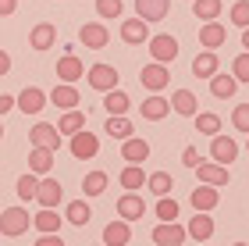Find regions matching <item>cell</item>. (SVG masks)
I'll use <instances>...</instances> for the list:
<instances>
[{
    "label": "cell",
    "instance_id": "54",
    "mask_svg": "<svg viewBox=\"0 0 249 246\" xmlns=\"http://www.w3.org/2000/svg\"><path fill=\"white\" fill-rule=\"evenodd\" d=\"M199 246H207V243H199Z\"/></svg>",
    "mask_w": 249,
    "mask_h": 246
},
{
    "label": "cell",
    "instance_id": "36",
    "mask_svg": "<svg viewBox=\"0 0 249 246\" xmlns=\"http://www.w3.org/2000/svg\"><path fill=\"white\" fill-rule=\"evenodd\" d=\"M118 178H121V186L128 189V193H135L139 186H146V171H142L139 164H128V168H124V171H121Z\"/></svg>",
    "mask_w": 249,
    "mask_h": 246
},
{
    "label": "cell",
    "instance_id": "28",
    "mask_svg": "<svg viewBox=\"0 0 249 246\" xmlns=\"http://www.w3.org/2000/svg\"><path fill=\"white\" fill-rule=\"evenodd\" d=\"M146 189H150L153 196H167V193L175 189L171 171H153V175H146Z\"/></svg>",
    "mask_w": 249,
    "mask_h": 246
},
{
    "label": "cell",
    "instance_id": "14",
    "mask_svg": "<svg viewBox=\"0 0 249 246\" xmlns=\"http://www.w3.org/2000/svg\"><path fill=\"white\" fill-rule=\"evenodd\" d=\"M36 200H39L43 207H57L61 200H64V189H61V182H57V178H50V175H47V178H39Z\"/></svg>",
    "mask_w": 249,
    "mask_h": 246
},
{
    "label": "cell",
    "instance_id": "45",
    "mask_svg": "<svg viewBox=\"0 0 249 246\" xmlns=\"http://www.w3.org/2000/svg\"><path fill=\"white\" fill-rule=\"evenodd\" d=\"M199 161H203V157H199V153L192 150V147H189V150L182 153V164H185V168H199Z\"/></svg>",
    "mask_w": 249,
    "mask_h": 246
},
{
    "label": "cell",
    "instance_id": "26",
    "mask_svg": "<svg viewBox=\"0 0 249 246\" xmlns=\"http://www.w3.org/2000/svg\"><path fill=\"white\" fill-rule=\"evenodd\" d=\"M57 75H61V82H78V79L86 75V64L68 54V57H61V61H57Z\"/></svg>",
    "mask_w": 249,
    "mask_h": 246
},
{
    "label": "cell",
    "instance_id": "39",
    "mask_svg": "<svg viewBox=\"0 0 249 246\" xmlns=\"http://www.w3.org/2000/svg\"><path fill=\"white\" fill-rule=\"evenodd\" d=\"M36 189H39V175H21L18 182H15V193H18V200H36Z\"/></svg>",
    "mask_w": 249,
    "mask_h": 246
},
{
    "label": "cell",
    "instance_id": "25",
    "mask_svg": "<svg viewBox=\"0 0 249 246\" xmlns=\"http://www.w3.org/2000/svg\"><path fill=\"white\" fill-rule=\"evenodd\" d=\"M189 236L196 239V243H207V239L213 236V221H210L207 210H196V218L189 221Z\"/></svg>",
    "mask_w": 249,
    "mask_h": 246
},
{
    "label": "cell",
    "instance_id": "5",
    "mask_svg": "<svg viewBox=\"0 0 249 246\" xmlns=\"http://www.w3.org/2000/svg\"><path fill=\"white\" fill-rule=\"evenodd\" d=\"M189 239V228H178V221H160L153 228V243L157 246H182Z\"/></svg>",
    "mask_w": 249,
    "mask_h": 246
},
{
    "label": "cell",
    "instance_id": "38",
    "mask_svg": "<svg viewBox=\"0 0 249 246\" xmlns=\"http://www.w3.org/2000/svg\"><path fill=\"white\" fill-rule=\"evenodd\" d=\"M107 136L128 139V136H132V121L124 118V114H110V118H107Z\"/></svg>",
    "mask_w": 249,
    "mask_h": 246
},
{
    "label": "cell",
    "instance_id": "11",
    "mask_svg": "<svg viewBox=\"0 0 249 246\" xmlns=\"http://www.w3.org/2000/svg\"><path fill=\"white\" fill-rule=\"evenodd\" d=\"M217 72H221V57L213 50H203L199 57H192V75L196 79H213Z\"/></svg>",
    "mask_w": 249,
    "mask_h": 246
},
{
    "label": "cell",
    "instance_id": "37",
    "mask_svg": "<svg viewBox=\"0 0 249 246\" xmlns=\"http://www.w3.org/2000/svg\"><path fill=\"white\" fill-rule=\"evenodd\" d=\"M192 121H196V132H203V136H217L221 132V118L217 114H207V111H196V114H192Z\"/></svg>",
    "mask_w": 249,
    "mask_h": 246
},
{
    "label": "cell",
    "instance_id": "24",
    "mask_svg": "<svg viewBox=\"0 0 249 246\" xmlns=\"http://www.w3.org/2000/svg\"><path fill=\"white\" fill-rule=\"evenodd\" d=\"M64 218H68V225H75V228L89 225V218H93V210H89V200H71V204L64 207Z\"/></svg>",
    "mask_w": 249,
    "mask_h": 246
},
{
    "label": "cell",
    "instance_id": "47",
    "mask_svg": "<svg viewBox=\"0 0 249 246\" xmlns=\"http://www.w3.org/2000/svg\"><path fill=\"white\" fill-rule=\"evenodd\" d=\"M15 7H18V0H0V18L15 15Z\"/></svg>",
    "mask_w": 249,
    "mask_h": 246
},
{
    "label": "cell",
    "instance_id": "46",
    "mask_svg": "<svg viewBox=\"0 0 249 246\" xmlns=\"http://www.w3.org/2000/svg\"><path fill=\"white\" fill-rule=\"evenodd\" d=\"M36 246H64V239H61V236H53V232H43V239H39Z\"/></svg>",
    "mask_w": 249,
    "mask_h": 246
},
{
    "label": "cell",
    "instance_id": "9",
    "mask_svg": "<svg viewBox=\"0 0 249 246\" xmlns=\"http://www.w3.org/2000/svg\"><path fill=\"white\" fill-rule=\"evenodd\" d=\"M196 175H199L203 186H224L231 178V171H224V164H217V161H199Z\"/></svg>",
    "mask_w": 249,
    "mask_h": 246
},
{
    "label": "cell",
    "instance_id": "49",
    "mask_svg": "<svg viewBox=\"0 0 249 246\" xmlns=\"http://www.w3.org/2000/svg\"><path fill=\"white\" fill-rule=\"evenodd\" d=\"M11 107H15V96H7V93H4V96H0V114H7Z\"/></svg>",
    "mask_w": 249,
    "mask_h": 246
},
{
    "label": "cell",
    "instance_id": "20",
    "mask_svg": "<svg viewBox=\"0 0 249 246\" xmlns=\"http://www.w3.org/2000/svg\"><path fill=\"white\" fill-rule=\"evenodd\" d=\"M53 39H57V29H53L50 21H43V25H36V29L29 32V47L32 50H50Z\"/></svg>",
    "mask_w": 249,
    "mask_h": 246
},
{
    "label": "cell",
    "instance_id": "48",
    "mask_svg": "<svg viewBox=\"0 0 249 246\" xmlns=\"http://www.w3.org/2000/svg\"><path fill=\"white\" fill-rule=\"evenodd\" d=\"M7 72H11V54L0 50V75H7Z\"/></svg>",
    "mask_w": 249,
    "mask_h": 246
},
{
    "label": "cell",
    "instance_id": "22",
    "mask_svg": "<svg viewBox=\"0 0 249 246\" xmlns=\"http://www.w3.org/2000/svg\"><path fill=\"white\" fill-rule=\"evenodd\" d=\"M217 186H196V189H192V207H196V210H207V214H210V210L213 207H217Z\"/></svg>",
    "mask_w": 249,
    "mask_h": 246
},
{
    "label": "cell",
    "instance_id": "32",
    "mask_svg": "<svg viewBox=\"0 0 249 246\" xmlns=\"http://www.w3.org/2000/svg\"><path fill=\"white\" fill-rule=\"evenodd\" d=\"M128 107H132V100H128V93H121V89H110V93L104 96V111L107 114H128Z\"/></svg>",
    "mask_w": 249,
    "mask_h": 246
},
{
    "label": "cell",
    "instance_id": "16",
    "mask_svg": "<svg viewBox=\"0 0 249 246\" xmlns=\"http://www.w3.org/2000/svg\"><path fill=\"white\" fill-rule=\"evenodd\" d=\"M224 39H228V29H224L221 21H203V29H199V43H203V50H217Z\"/></svg>",
    "mask_w": 249,
    "mask_h": 246
},
{
    "label": "cell",
    "instance_id": "17",
    "mask_svg": "<svg viewBox=\"0 0 249 246\" xmlns=\"http://www.w3.org/2000/svg\"><path fill=\"white\" fill-rule=\"evenodd\" d=\"M15 104H18V111H21V114H39V111H43V104H47V96H43L36 86H25V89L18 93V100H15Z\"/></svg>",
    "mask_w": 249,
    "mask_h": 246
},
{
    "label": "cell",
    "instance_id": "19",
    "mask_svg": "<svg viewBox=\"0 0 249 246\" xmlns=\"http://www.w3.org/2000/svg\"><path fill=\"white\" fill-rule=\"evenodd\" d=\"M29 171H32V175H47V171H53V150H47V147H32V150H29Z\"/></svg>",
    "mask_w": 249,
    "mask_h": 246
},
{
    "label": "cell",
    "instance_id": "30",
    "mask_svg": "<svg viewBox=\"0 0 249 246\" xmlns=\"http://www.w3.org/2000/svg\"><path fill=\"white\" fill-rule=\"evenodd\" d=\"M82 129H86V114L78 107H71L68 114H61V125H57L61 136H75V132H82Z\"/></svg>",
    "mask_w": 249,
    "mask_h": 246
},
{
    "label": "cell",
    "instance_id": "23",
    "mask_svg": "<svg viewBox=\"0 0 249 246\" xmlns=\"http://www.w3.org/2000/svg\"><path fill=\"white\" fill-rule=\"evenodd\" d=\"M146 36H150V32H146V21H142L139 15L121 21V39H124V43H132V47H135V43H146Z\"/></svg>",
    "mask_w": 249,
    "mask_h": 246
},
{
    "label": "cell",
    "instance_id": "40",
    "mask_svg": "<svg viewBox=\"0 0 249 246\" xmlns=\"http://www.w3.org/2000/svg\"><path fill=\"white\" fill-rule=\"evenodd\" d=\"M157 218L160 221H178V200H171V193L157 196Z\"/></svg>",
    "mask_w": 249,
    "mask_h": 246
},
{
    "label": "cell",
    "instance_id": "13",
    "mask_svg": "<svg viewBox=\"0 0 249 246\" xmlns=\"http://www.w3.org/2000/svg\"><path fill=\"white\" fill-rule=\"evenodd\" d=\"M142 118L146 121H160V118H167V114H171V100H167V96H160V93H153V96H146L142 100Z\"/></svg>",
    "mask_w": 249,
    "mask_h": 246
},
{
    "label": "cell",
    "instance_id": "50",
    "mask_svg": "<svg viewBox=\"0 0 249 246\" xmlns=\"http://www.w3.org/2000/svg\"><path fill=\"white\" fill-rule=\"evenodd\" d=\"M242 47L249 50V29H242Z\"/></svg>",
    "mask_w": 249,
    "mask_h": 246
},
{
    "label": "cell",
    "instance_id": "52",
    "mask_svg": "<svg viewBox=\"0 0 249 246\" xmlns=\"http://www.w3.org/2000/svg\"><path fill=\"white\" fill-rule=\"evenodd\" d=\"M235 246H249V243H235Z\"/></svg>",
    "mask_w": 249,
    "mask_h": 246
},
{
    "label": "cell",
    "instance_id": "7",
    "mask_svg": "<svg viewBox=\"0 0 249 246\" xmlns=\"http://www.w3.org/2000/svg\"><path fill=\"white\" fill-rule=\"evenodd\" d=\"M29 139H32V147H47V150L61 147V132H57V125H50V121H36L32 132H29Z\"/></svg>",
    "mask_w": 249,
    "mask_h": 246
},
{
    "label": "cell",
    "instance_id": "2",
    "mask_svg": "<svg viewBox=\"0 0 249 246\" xmlns=\"http://www.w3.org/2000/svg\"><path fill=\"white\" fill-rule=\"evenodd\" d=\"M139 82L150 89V93H160L164 86H171V72H167V64L153 61V64H146V68L139 72Z\"/></svg>",
    "mask_w": 249,
    "mask_h": 246
},
{
    "label": "cell",
    "instance_id": "34",
    "mask_svg": "<svg viewBox=\"0 0 249 246\" xmlns=\"http://www.w3.org/2000/svg\"><path fill=\"white\" fill-rule=\"evenodd\" d=\"M104 189H107V171H89V175L82 178V193H86V200L100 196Z\"/></svg>",
    "mask_w": 249,
    "mask_h": 246
},
{
    "label": "cell",
    "instance_id": "29",
    "mask_svg": "<svg viewBox=\"0 0 249 246\" xmlns=\"http://www.w3.org/2000/svg\"><path fill=\"white\" fill-rule=\"evenodd\" d=\"M171 111L175 114H196L199 104H196V93H189V89H175V100H171Z\"/></svg>",
    "mask_w": 249,
    "mask_h": 246
},
{
    "label": "cell",
    "instance_id": "35",
    "mask_svg": "<svg viewBox=\"0 0 249 246\" xmlns=\"http://www.w3.org/2000/svg\"><path fill=\"white\" fill-rule=\"evenodd\" d=\"M32 225H36L39 232H57V228H61V214H57L53 207H43L39 214L32 218Z\"/></svg>",
    "mask_w": 249,
    "mask_h": 246
},
{
    "label": "cell",
    "instance_id": "53",
    "mask_svg": "<svg viewBox=\"0 0 249 246\" xmlns=\"http://www.w3.org/2000/svg\"><path fill=\"white\" fill-rule=\"evenodd\" d=\"M246 136H249V132H246ZM246 150H249V143H246Z\"/></svg>",
    "mask_w": 249,
    "mask_h": 246
},
{
    "label": "cell",
    "instance_id": "31",
    "mask_svg": "<svg viewBox=\"0 0 249 246\" xmlns=\"http://www.w3.org/2000/svg\"><path fill=\"white\" fill-rule=\"evenodd\" d=\"M50 100L57 107H64V111H71V107H78V89L71 86V82H64V86H53V93H50Z\"/></svg>",
    "mask_w": 249,
    "mask_h": 246
},
{
    "label": "cell",
    "instance_id": "21",
    "mask_svg": "<svg viewBox=\"0 0 249 246\" xmlns=\"http://www.w3.org/2000/svg\"><path fill=\"white\" fill-rule=\"evenodd\" d=\"M132 239V228H128V221H110V225L104 228V246H128Z\"/></svg>",
    "mask_w": 249,
    "mask_h": 246
},
{
    "label": "cell",
    "instance_id": "15",
    "mask_svg": "<svg viewBox=\"0 0 249 246\" xmlns=\"http://www.w3.org/2000/svg\"><path fill=\"white\" fill-rule=\"evenodd\" d=\"M96 150H100V139L93 136V132H75V136H71V153H75V157L78 161H86V157H96Z\"/></svg>",
    "mask_w": 249,
    "mask_h": 246
},
{
    "label": "cell",
    "instance_id": "42",
    "mask_svg": "<svg viewBox=\"0 0 249 246\" xmlns=\"http://www.w3.org/2000/svg\"><path fill=\"white\" fill-rule=\"evenodd\" d=\"M231 25L249 29V0H239V4H231Z\"/></svg>",
    "mask_w": 249,
    "mask_h": 246
},
{
    "label": "cell",
    "instance_id": "27",
    "mask_svg": "<svg viewBox=\"0 0 249 246\" xmlns=\"http://www.w3.org/2000/svg\"><path fill=\"white\" fill-rule=\"evenodd\" d=\"M235 89H239L235 75H224V72H217V75L210 79V93L217 96V100H228V96H235Z\"/></svg>",
    "mask_w": 249,
    "mask_h": 246
},
{
    "label": "cell",
    "instance_id": "18",
    "mask_svg": "<svg viewBox=\"0 0 249 246\" xmlns=\"http://www.w3.org/2000/svg\"><path fill=\"white\" fill-rule=\"evenodd\" d=\"M121 157L128 161V164H142L146 157H150V143L146 139H135V136H128L121 143Z\"/></svg>",
    "mask_w": 249,
    "mask_h": 246
},
{
    "label": "cell",
    "instance_id": "33",
    "mask_svg": "<svg viewBox=\"0 0 249 246\" xmlns=\"http://www.w3.org/2000/svg\"><path fill=\"white\" fill-rule=\"evenodd\" d=\"M192 11H196L199 21H217V15L224 11L221 0H192Z\"/></svg>",
    "mask_w": 249,
    "mask_h": 246
},
{
    "label": "cell",
    "instance_id": "44",
    "mask_svg": "<svg viewBox=\"0 0 249 246\" xmlns=\"http://www.w3.org/2000/svg\"><path fill=\"white\" fill-rule=\"evenodd\" d=\"M231 125L239 129V132H249V104H239L231 111Z\"/></svg>",
    "mask_w": 249,
    "mask_h": 246
},
{
    "label": "cell",
    "instance_id": "4",
    "mask_svg": "<svg viewBox=\"0 0 249 246\" xmlns=\"http://www.w3.org/2000/svg\"><path fill=\"white\" fill-rule=\"evenodd\" d=\"M150 57L160 61V64H171L178 57V39L167 36V32H160V36H150Z\"/></svg>",
    "mask_w": 249,
    "mask_h": 246
},
{
    "label": "cell",
    "instance_id": "10",
    "mask_svg": "<svg viewBox=\"0 0 249 246\" xmlns=\"http://www.w3.org/2000/svg\"><path fill=\"white\" fill-rule=\"evenodd\" d=\"M146 214V200L142 196H135V193H124L118 200V218L121 221H139Z\"/></svg>",
    "mask_w": 249,
    "mask_h": 246
},
{
    "label": "cell",
    "instance_id": "12",
    "mask_svg": "<svg viewBox=\"0 0 249 246\" xmlns=\"http://www.w3.org/2000/svg\"><path fill=\"white\" fill-rule=\"evenodd\" d=\"M135 11L142 21H164L171 11V0H135Z\"/></svg>",
    "mask_w": 249,
    "mask_h": 246
},
{
    "label": "cell",
    "instance_id": "6",
    "mask_svg": "<svg viewBox=\"0 0 249 246\" xmlns=\"http://www.w3.org/2000/svg\"><path fill=\"white\" fill-rule=\"evenodd\" d=\"M210 157L217 161V164H224V168L235 164V157H239V143H235L231 136H221V132H217L213 143H210Z\"/></svg>",
    "mask_w": 249,
    "mask_h": 246
},
{
    "label": "cell",
    "instance_id": "51",
    "mask_svg": "<svg viewBox=\"0 0 249 246\" xmlns=\"http://www.w3.org/2000/svg\"><path fill=\"white\" fill-rule=\"evenodd\" d=\"M0 143H4V121H0Z\"/></svg>",
    "mask_w": 249,
    "mask_h": 246
},
{
    "label": "cell",
    "instance_id": "3",
    "mask_svg": "<svg viewBox=\"0 0 249 246\" xmlns=\"http://www.w3.org/2000/svg\"><path fill=\"white\" fill-rule=\"evenodd\" d=\"M89 86L100 89V93H110V89L121 86V75H118V68H110V64H93V68H89Z\"/></svg>",
    "mask_w": 249,
    "mask_h": 246
},
{
    "label": "cell",
    "instance_id": "1",
    "mask_svg": "<svg viewBox=\"0 0 249 246\" xmlns=\"http://www.w3.org/2000/svg\"><path fill=\"white\" fill-rule=\"evenodd\" d=\"M32 225V218H29V210L25 207H7L4 214H0V232L4 236H25V228Z\"/></svg>",
    "mask_w": 249,
    "mask_h": 246
},
{
    "label": "cell",
    "instance_id": "41",
    "mask_svg": "<svg viewBox=\"0 0 249 246\" xmlns=\"http://www.w3.org/2000/svg\"><path fill=\"white\" fill-rule=\"evenodd\" d=\"M124 0H96V15L100 18H121Z\"/></svg>",
    "mask_w": 249,
    "mask_h": 246
},
{
    "label": "cell",
    "instance_id": "8",
    "mask_svg": "<svg viewBox=\"0 0 249 246\" xmlns=\"http://www.w3.org/2000/svg\"><path fill=\"white\" fill-rule=\"evenodd\" d=\"M107 39H110V32L100 25V21H89V25L78 29V43H82V47H89V50H104Z\"/></svg>",
    "mask_w": 249,
    "mask_h": 246
},
{
    "label": "cell",
    "instance_id": "43",
    "mask_svg": "<svg viewBox=\"0 0 249 246\" xmlns=\"http://www.w3.org/2000/svg\"><path fill=\"white\" fill-rule=\"evenodd\" d=\"M231 75H235V82H249V50L231 61Z\"/></svg>",
    "mask_w": 249,
    "mask_h": 246
}]
</instances>
